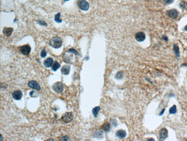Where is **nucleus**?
I'll use <instances>...</instances> for the list:
<instances>
[{
	"instance_id": "1",
	"label": "nucleus",
	"mask_w": 187,
	"mask_h": 141,
	"mask_svg": "<svg viewBox=\"0 0 187 141\" xmlns=\"http://www.w3.org/2000/svg\"><path fill=\"white\" fill-rule=\"evenodd\" d=\"M50 44L52 47L55 48V49H58L62 46V41L59 37H54L51 38Z\"/></svg>"
},
{
	"instance_id": "2",
	"label": "nucleus",
	"mask_w": 187,
	"mask_h": 141,
	"mask_svg": "<svg viewBox=\"0 0 187 141\" xmlns=\"http://www.w3.org/2000/svg\"><path fill=\"white\" fill-rule=\"evenodd\" d=\"M78 6L81 10H88L89 8V4L85 0H78Z\"/></svg>"
},
{
	"instance_id": "3",
	"label": "nucleus",
	"mask_w": 187,
	"mask_h": 141,
	"mask_svg": "<svg viewBox=\"0 0 187 141\" xmlns=\"http://www.w3.org/2000/svg\"><path fill=\"white\" fill-rule=\"evenodd\" d=\"M53 89L55 91L56 93H62L63 90V85L61 82H56L55 83L54 85H53Z\"/></svg>"
},
{
	"instance_id": "4",
	"label": "nucleus",
	"mask_w": 187,
	"mask_h": 141,
	"mask_svg": "<svg viewBox=\"0 0 187 141\" xmlns=\"http://www.w3.org/2000/svg\"><path fill=\"white\" fill-rule=\"evenodd\" d=\"M62 119L66 123H70L73 119V113H71V112H66V113H65L62 116Z\"/></svg>"
},
{
	"instance_id": "5",
	"label": "nucleus",
	"mask_w": 187,
	"mask_h": 141,
	"mask_svg": "<svg viewBox=\"0 0 187 141\" xmlns=\"http://www.w3.org/2000/svg\"><path fill=\"white\" fill-rule=\"evenodd\" d=\"M31 48L28 45H25L20 47V51L24 55H28L31 52Z\"/></svg>"
},
{
	"instance_id": "6",
	"label": "nucleus",
	"mask_w": 187,
	"mask_h": 141,
	"mask_svg": "<svg viewBox=\"0 0 187 141\" xmlns=\"http://www.w3.org/2000/svg\"><path fill=\"white\" fill-rule=\"evenodd\" d=\"M167 15L169 17L172 19H176L179 16V12L176 9H173L169 10L167 11Z\"/></svg>"
},
{
	"instance_id": "7",
	"label": "nucleus",
	"mask_w": 187,
	"mask_h": 141,
	"mask_svg": "<svg viewBox=\"0 0 187 141\" xmlns=\"http://www.w3.org/2000/svg\"><path fill=\"white\" fill-rule=\"evenodd\" d=\"M28 86L31 87L32 89H35L36 90H40V86L38 83V82L35 81H31L29 82L28 84Z\"/></svg>"
},
{
	"instance_id": "8",
	"label": "nucleus",
	"mask_w": 187,
	"mask_h": 141,
	"mask_svg": "<svg viewBox=\"0 0 187 141\" xmlns=\"http://www.w3.org/2000/svg\"><path fill=\"white\" fill-rule=\"evenodd\" d=\"M168 130L166 128H162L160 132V140L164 141L168 137Z\"/></svg>"
},
{
	"instance_id": "9",
	"label": "nucleus",
	"mask_w": 187,
	"mask_h": 141,
	"mask_svg": "<svg viewBox=\"0 0 187 141\" xmlns=\"http://www.w3.org/2000/svg\"><path fill=\"white\" fill-rule=\"evenodd\" d=\"M146 35L143 32H138L135 35V39L138 42H142L145 40Z\"/></svg>"
},
{
	"instance_id": "10",
	"label": "nucleus",
	"mask_w": 187,
	"mask_h": 141,
	"mask_svg": "<svg viewBox=\"0 0 187 141\" xmlns=\"http://www.w3.org/2000/svg\"><path fill=\"white\" fill-rule=\"evenodd\" d=\"M23 96V94L22 92H21L20 90H16L15 92H13V93H12V97L16 100H20V99H21Z\"/></svg>"
},
{
	"instance_id": "11",
	"label": "nucleus",
	"mask_w": 187,
	"mask_h": 141,
	"mask_svg": "<svg viewBox=\"0 0 187 141\" xmlns=\"http://www.w3.org/2000/svg\"><path fill=\"white\" fill-rule=\"evenodd\" d=\"M53 62H54V61H53V58L51 57H49V58H47V59H46L45 60H44V65L46 67L50 68L53 66Z\"/></svg>"
},
{
	"instance_id": "12",
	"label": "nucleus",
	"mask_w": 187,
	"mask_h": 141,
	"mask_svg": "<svg viewBox=\"0 0 187 141\" xmlns=\"http://www.w3.org/2000/svg\"><path fill=\"white\" fill-rule=\"evenodd\" d=\"M13 31V28L11 27H5L3 29V33L6 37H9L11 35L12 32Z\"/></svg>"
},
{
	"instance_id": "13",
	"label": "nucleus",
	"mask_w": 187,
	"mask_h": 141,
	"mask_svg": "<svg viewBox=\"0 0 187 141\" xmlns=\"http://www.w3.org/2000/svg\"><path fill=\"white\" fill-rule=\"evenodd\" d=\"M70 71V66L69 65H66L63 66L61 69V72L63 75H68Z\"/></svg>"
},
{
	"instance_id": "14",
	"label": "nucleus",
	"mask_w": 187,
	"mask_h": 141,
	"mask_svg": "<svg viewBox=\"0 0 187 141\" xmlns=\"http://www.w3.org/2000/svg\"><path fill=\"white\" fill-rule=\"evenodd\" d=\"M116 136L120 139H123L126 136V132L124 130H119L116 133Z\"/></svg>"
},
{
	"instance_id": "15",
	"label": "nucleus",
	"mask_w": 187,
	"mask_h": 141,
	"mask_svg": "<svg viewBox=\"0 0 187 141\" xmlns=\"http://www.w3.org/2000/svg\"><path fill=\"white\" fill-rule=\"evenodd\" d=\"M102 128L106 132H108L111 130V124L109 123H106L103 124L102 126Z\"/></svg>"
},
{
	"instance_id": "16",
	"label": "nucleus",
	"mask_w": 187,
	"mask_h": 141,
	"mask_svg": "<svg viewBox=\"0 0 187 141\" xmlns=\"http://www.w3.org/2000/svg\"><path fill=\"white\" fill-rule=\"evenodd\" d=\"M173 49H174V53H175L176 56L177 57H180V50H179V46H178L177 45H176V44L174 45Z\"/></svg>"
},
{
	"instance_id": "17",
	"label": "nucleus",
	"mask_w": 187,
	"mask_h": 141,
	"mask_svg": "<svg viewBox=\"0 0 187 141\" xmlns=\"http://www.w3.org/2000/svg\"><path fill=\"white\" fill-rule=\"evenodd\" d=\"M60 67V65L59 64V63H58V62H57V61H55L52 66L53 71H56L58 68H59Z\"/></svg>"
},
{
	"instance_id": "18",
	"label": "nucleus",
	"mask_w": 187,
	"mask_h": 141,
	"mask_svg": "<svg viewBox=\"0 0 187 141\" xmlns=\"http://www.w3.org/2000/svg\"><path fill=\"white\" fill-rule=\"evenodd\" d=\"M100 110V106H96L95 108H94L92 110V112H93L94 117H97L98 115V113Z\"/></svg>"
},
{
	"instance_id": "19",
	"label": "nucleus",
	"mask_w": 187,
	"mask_h": 141,
	"mask_svg": "<svg viewBox=\"0 0 187 141\" xmlns=\"http://www.w3.org/2000/svg\"><path fill=\"white\" fill-rule=\"evenodd\" d=\"M60 13H58L55 16V17H54L55 21L56 23H62V20L60 19Z\"/></svg>"
},
{
	"instance_id": "20",
	"label": "nucleus",
	"mask_w": 187,
	"mask_h": 141,
	"mask_svg": "<svg viewBox=\"0 0 187 141\" xmlns=\"http://www.w3.org/2000/svg\"><path fill=\"white\" fill-rule=\"evenodd\" d=\"M179 6L181 9H186L187 6V2H186V1L181 2L179 4Z\"/></svg>"
},
{
	"instance_id": "21",
	"label": "nucleus",
	"mask_w": 187,
	"mask_h": 141,
	"mask_svg": "<svg viewBox=\"0 0 187 141\" xmlns=\"http://www.w3.org/2000/svg\"><path fill=\"white\" fill-rule=\"evenodd\" d=\"M177 112V108H176V105H173L172 108H170V109H169V113L170 114H174L176 113Z\"/></svg>"
},
{
	"instance_id": "22",
	"label": "nucleus",
	"mask_w": 187,
	"mask_h": 141,
	"mask_svg": "<svg viewBox=\"0 0 187 141\" xmlns=\"http://www.w3.org/2000/svg\"><path fill=\"white\" fill-rule=\"evenodd\" d=\"M40 56H41V57H43V58L45 57H46V56H47V52H46V51L45 49H43V50L42 51V52H41V53H40Z\"/></svg>"
},
{
	"instance_id": "23",
	"label": "nucleus",
	"mask_w": 187,
	"mask_h": 141,
	"mask_svg": "<svg viewBox=\"0 0 187 141\" xmlns=\"http://www.w3.org/2000/svg\"><path fill=\"white\" fill-rule=\"evenodd\" d=\"M37 22H38L40 24L43 25V26H47V24H46V23L45 22V21H44L43 20H37Z\"/></svg>"
},
{
	"instance_id": "24",
	"label": "nucleus",
	"mask_w": 187,
	"mask_h": 141,
	"mask_svg": "<svg viewBox=\"0 0 187 141\" xmlns=\"http://www.w3.org/2000/svg\"><path fill=\"white\" fill-rule=\"evenodd\" d=\"M163 1L165 2V3H166V4H170V3H172L173 2L174 0H163Z\"/></svg>"
},
{
	"instance_id": "25",
	"label": "nucleus",
	"mask_w": 187,
	"mask_h": 141,
	"mask_svg": "<svg viewBox=\"0 0 187 141\" xmlns=\"http://www.w3.org/2000/svg\"><path fill=\"white\" fill-rule=\"evenodd\" d=\"M69 51L72 53H74L75 54H78V53L77 51L76 50L74 49H69Z\"/></svg>"
},
{
	"instance_id": "26",
	"label": "nucleus",
	"mask_w": 187,
	"mask_h": 141,
	"mask_svg": "<svg viewBox=\"0 0 187 141\" xmlns=\"http://www.w3.org/2000/svg\"><path fill=\"white\" fill-rule=\"evenodd\" d=\"M162 38H163L164 40L166 41H167L168 40V37H166V36H164V35H163V36H162Z\"/></svg>"
},
{
	"instance_id": "27",
	"label": "nucleus",
	"mask_w": 187,
	"mask_h": 141,
	"mask_svg": "<svg viewBox=\"0 0 187 141\" xmlns=\"http://www.w3.org/2000/svg\"><path fill=\"white\" fill-rule=\"evenodd\" d=\"M164 110H165V109H163V110H162V112H161V113H160V116H161V115H162V114H163V112H164Z\"/></svg>"
},
{
	"instance_id": "28",
	"label": "nucleus",
	"mask_w": 187,
	"mask_h": 141,
	"mask_svg": "<svg viewBox=\"0 0 187 141\" xmlns=\"http://www.w3.org/2000/svg\"><path fill=\"white\" fill-rule=\"evenodd\" d=\"M184 30H186V31H187V26H185V27H184Z\"/></svg>"
},
{
	"instance_id": "29",
	"label": "nucleus",
	"mask_w": 187,
	"mask_h": 141,
	"mask_svg": "<svg viewBox=\"0 0 187 141\" xmlns=\"http://www.w3.org/2000/svg\"><path fill=\"white\" fill-rule=\"evenodd\" d=\"M65 1H69V0H64Z\"/></svg>"
}]
</instances>
